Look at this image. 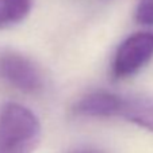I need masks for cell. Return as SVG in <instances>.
<instances>
[{
    "mask_svg": "<svg viewBox=\"0 0 153 153\" xmlns=\"http://www.w3.org/2000/svg\"><path fill=\"white\" fill-rule=\"evenodd\" d=\"M33 0H0V29L18 25L30 14Z\"/></svg>",
    "mask_w": 153,
    "mask_h": 153,
    "instance_id": "obj_6",
    "label": "cell"
},
{
    "mask_svg": "<svg viewBox=\"0 0 153 153\" xmlns=\"http://www.w3.org/2000/svg\"><path fill=\"white\" fill-rule=\"evenodd\" d=\"M0 77L26 94H35L43 87L39 69L31 60L18 53H4L0 56Z\"/></svg>",
    "mask_w": 153,
    "mask_h": 153,
    "instance_id": "obj_3",
    "label": "cell"
},
{
    "mask_svg": "<svg viewBox=\"0 0 153 153\" xmlns=\"http://www.w3.org/2000/svg\"><path fill=\"white\" fill-rule=\"evenodd\" d=\"M134 16L138 23L153 26V0H140Z\"/></svg>",
    "mask_w": 153,
    "mask_h": 153,
    "instance_id": "obj_7",
    "label": "cell"
},
{
    "mask_svg": "<svg viewBox=\"0 0 153 153\" xmlns=\"http://www.w3.org/2000/svg\"><path fill=\"white\" fill-rule=\"evenodd\" d=\"M71 153H102V152L92 150V149H79V150H75V152H71Z\"/></svg>",
    "mask_w": 153,
    "mask_h": 153,
    "instance_id": "obj_8",
    "label": "cell"
},
{
    "mask_svg": "<svg viewBox=\"0 0 153 153\" xmlns=\"http://www.w3.org/2000/svg\"><path fill=\"white\" fill-rule=\"evenodd\" d=\"M119 117L153 131V99H123Z\"/></svg>",
    "mask_w": 153,
    "mask_h": 153,
    "instance_id": "obj_5",
    "label": "cell"
},
{
    "mask_svg": "<svg viewBox=\"0 0 153 153\" xmlns=\"http://www.w3.org/2000/svg\"><path fill=\"white\" fill-rule=\"evenodd\" d=\"M123 98L110 92H91L81 98L73 106V113L90 118H108L119 117Z\"/></svg>",
    "mask_w": 153,
    "mask_h": 153,
    "instance_id": "obj_4",
    "label": "cell"
},
{
    "mask_svg": "<svg viewBox=\"0 0 153 153\" xmlns=\"http://www.w3.org/2000/svg\"><path fill=\"white\" fill-rule=\"evenodd\" d=\"M153 58V33H136L121 43L113 61L111 73L125 79L138 72Z\"/></svg>",
    "mask_w": 153,
    "mask_h": 153,
    "instance_id": "obj_2",
    "label": "cell"
},
{
    "mask_svg": "<svg viewBox=\"0 0 153 153\" xmlns=\"http://www.w3.org/2000/svg\"><path fill=\"white\" fill-rule=\"evenodd\" d=\"M41 140V123L27 107L7 103L0 110V153H33Z\"/></svg>",
    "mask_w": 153,
    "mask_h": 153,
    "instance_id": "obj_1",
    "label": "cell"
}]
</instances>
